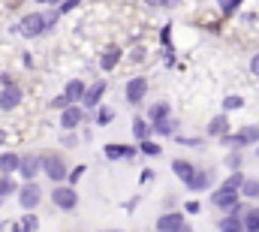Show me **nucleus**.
<instances>
[{"mask_svg": "<svg viewBox=\"0 0 259 232\" xmlns=\"http://www.w3.org/2000/svg\"><path fill=\"white\" fill-rule=\"evenodd\" d=\"M18 190V184L12 181V175H3L0 172V199H6V196H12Z\"/></svg>", "mask_w": 259, "mask_h": 232, "instance_id": "nucleus-26", "label": "nucleus"}, {"mask_svg": "<svg viewBox=\"0 0 259 232\" xmlns=\"http://www.w3.org/2000/svg\"><path fill=\"white\" fill-rule=\"evenodd\" d=\"M18 154H12V151H6V154H0V172L3 175H12V172H18Z\"/></svg>", "mask_w": 259, "mask_h": 232, "instance_id": "nucleus-19", "label": "nucleus"}, {"mask_svg": "<svg viewBox=\"0 0 259 232\" xmlns=\"http://www.w3.org/2000/svg\"><path fill=\"white\" fill-rule=\"evenodd\" d=\"M81 121H84V112L78 109V103H69V106L61 109V127L64 130H75Z\"/></svg>", "mask_w": 259, "mask_h": 232, "instance_id": "nucleus-9", "label": "nucleus"}, {"mask_svg": "<svg viewBox=\"0 0 259 232\" xmlns=\"http://www.w3.org/2000/svg\"><path fill=\"white\" fill-rule=\"evenodd\" d=\"M139 151H142V154H148V157H157V154H160V145H157V142H151V139H142V142H139Z\"/></svg>", "mask_w": 259, "mask_h": 232, "instance_id": "nucleus-30", "label": "nucleus"}, {"mask_svg": "<svg viewBox=\"0 0 259 232\" xmlns=\"http://www.w3.org/2000/svg\"><path fill=\"white\" fill-rule=\"evenodd\" d=\"M172 115V109H169V103H154L151 109H148V121L151 124H157V121H163V118Z\"/></svg>", "mask_w": 259, "mask_h": 232, "instance_id": "nucleus-20", "label": "nucleus"}, {"mask_svg": "<svg viewBox=\"0 0 259 232\" xmlns=\"http://www.w3.org/2000/svg\"><path fill=\"white\" fill-rule=\"evenodd\" d=\"M220 229L223 232H241L244 229V217H241V211H226V217L220 220Z\"/></svg>", "mask_w": 259, "mask_h": 232, "instance_id": "nucleus-16", "label": "nucleus"}, {"mask_svg": "<svg viewBox=\"0 0 259 232\" xmlns=\"http://www.w3.org/2000/svg\"><path fill=\"white\" fill-rule=\"evenodd\" d=\"M184 211H190V214H199V202H187V208Z\"/></svg>", "mask_w": 259, "mask_h": 232, "instance_id": "nucleus-41", "label": "nucleus"}, {"mask_svg": "<svg viewBox=\"0 0 259 232\" xmlns=\"http://www.w3.org/2000/svg\"><path fill=\"white\" fill-rule=\"evenodd\" d=\"M39 172H42V157H33V154H30V157H21V160H18V175H21L24 181H33Z\"/></svg>", "mask_w": 259, "mask_h": 232, "instance_id": "nucleus-8", "label": "nucleus"}, {"mask_svg": "<svg viewBox=\"0 0 259 232\" xmlns=\"http://www.w3.org/2000/svg\"><path fill=\"white\" fill-rule=\"evenodd\" d=\"M160 43H163V49H172V24H166L160 30Z\"/></svg>", "mask_w": 259, "mask_h": 232, "instance_id": "nucleus-34", "label": "nucleus"}, {"mask_svg": "<svg viewBox=\"0 0 259 232\" xmlns=\"http://www.w3.org/2000/svg\"><path fill=\"white\" fill-rule=\"evenodd\" d=\"M226 169H232V172L241 169V154H238V151H232V154L226 157Z\"/></svg>", "mask_w": 259, "mask_h": 232, "instance_id": "nucleus-35", "label": "nucleus"}, {"mask_svg": "<svg viewBox=\"0 0 259 232\" xmlns=\"http://www.w3.org/2000/svg\"><path fill=\"white\" fill-rule=\"evenodd\" d=\"M103 154H106V160H133L136 157V148H130V145H106L103 148Z\"/></svg>", "mask_w": 259, "mask_h": 232, "instance_id": "nucleus-14", "label": "nucleus"}, {"mask_svg": "<svg viewBox=\"0 0 259 232\" xmlns=\"http://www.w3.org/2000/svg\"><path fill=\"white\" fill-rule=\"evenodd\" d=\"M15 30H18L21 36H27V40L42 36V33H46V15H42V12H27V15L15 24Z\"/></svg>", "mask_w": 259, "mask_h": 232, "instance_id": "nucleus-2", "label": "nucleus"}, {"mask_svg": "<svg viewBox=\"0 0 259 232\" xmlns=\"http://www.w3.org/2000/svg\"><path fill=\"white\" fill-rule=\"evenodd\" d=\"M42 172H46V178H52L55 184H61V181H66V163L58 157V154H46L42 157Z\"/></svg>", "mask_w": 259, "mask_h": 232, "instance_id": "nucleus-5", "label": "nucleus"}, {"mask_svg": "<svg viewBox=\"0 0 259 232\" xmlns=\"http://www.w3.org/2000/svg\"><path fill=\"white\" fill-rule=\"evenodd\" d=\"M3 85H12V75H9V72H0V88H3Z\"/></svg>", "mask_w": 259, "mask_h": 232, "instance_id": "nucleus-40", "label": "nucleus"}, {"mask_svg": "<svg viewBox=\"0 0 259 232\" xmlns=\"http://www.w3.org/2000/svg\"><path fill=\"white\" fill-rule=\"evenodd\" d=\"M52 106H55V109H64V106H69V100L61 94V97H55V100H52Z\"/></svg>", "mask_w": 259, "mask_h": 232, "instance_id": "nucleus-38", "label": "nucleus"}, {"mask_svg": "<svg viewBox=\"0 0 259 232\" xmlns=\"http://www.w3.org/2000/svg\"><path fill=\"white\" fill-rule=\"evenodd\" d=\"M151 127H154V133H157V136H172L175 121H172V118H163V121H157V124H151Z\"/></svg>", "mask_w": 259, "mask_h": 232, "instance_id": "nucleus-28", "label": "nucleus"}, {"mask_svg": "<svg viewBox=\"0 0 259 232\" xmlns=\"http://www.w3.org/2000/svg\"><path fill=\"white\" fill-rule=\"evenodd\" d=\"M157 229H163V232H181V229H187V217H184L181 211H166V214L157 220Z\"/></svg>", "mask_w": 259, "mask_h": 232, "instance_id": "nucleus-7", "label": "nucleus"}, {"mask_svg": "<svg viewBox=\"0 0 259 232\" xmlns=\"http://www.w3.org/2000/svg\"><path fill=\"white\" fill-rule=\"evenodd\" d=\"M238 196H241V193H235V190H223V187H220V190L211 196V202H214L217 208H223V211H232L235 205H241Z\"/></svg>", "mask_w": 259, "mask_h": 232, "instance_id": "nucleus-11", "label": "nucleus"}, {"mask_svg": "<svg viewBox=\"0 0 259 232\" xmlns=\"http://www.w3.org/2000/svg\"><path fill=\"white\" fill-rule=\"evenodd\" d=\"M208 184H211V175H208V172H199V169H196V172L190 175V181H187V187H190V190H205Z\"/></svg>", "mask_w": 259, "mask_h": 232, "instance_id": "nucleus-22", "label": "nucleus"}, {"mask_svg": "<svg viewBox=\"0 0 259 232\" xmlns=\"http://www.w3.org/2000/svg\"><path fill=\"white\" fill-rule=\"evenodd\" d=\"M172 172L187 184V181H190V175L196 172V166H193V163H187V160H175V163H172Z\"/></svg>", "mask_w": 259, "mask_h": 232, "instance_id": "nucleus-21", "label": "nucleus"}, {"mask_svg": "<svg viewBox=\"0 0 259 232\" xmlns=\"http://www.w3.org/2000/svg\"><path fill=\"white\" fill-rule=\"evenodd\" d=\"M84 88H88V85H84L81 79H69V82H66V88H64V97L69 100V103H81Z\"/></svg>", "mask_w": 259, "mask_h": 232, "instance_id": "nucleus-15", "label": "nucleus"}, {"mask_svg": "<svg viewBox=\"0 0 259 232\" xmlns=\"http://www.w3.org/2000/svg\"><path fill=\"white\" fill-rule=\"evenodd\" d=\"M241 106H244V100H241V97H235V94L223 100V112H235V109H241Z\"/></svg>", "mask_w": 259, "mask_h": 232, "instance_id": "nucleus-31", "label": "nucleus"}, {"mask_svg": "<svg viewBox=\"0 0 259 232\" xmlns=\"http://www.w3.org/2000/svg\"><path fill=\"white\" fill-rule=\"evenodd\" d=\"M15 196H18V205H21L24 211H33V208L42 202V187H39V184H36V178H33V181H24V184H18Z\"/></svg>", "mask_w": 259, "mask_h": 232, "instance_id": "nucleus-1", "label": "nucleus"}, {"mask_svg": "<svg viewBox=\"0 0 259 232\" xmlns=\"http://www.w3.org/2000/svg\"><path fill=\"white\" fill-rule=\"evenodd\" d=\"M151 133H154V127H151L148 121H142V118H133V139H136V142H142V139H151Z\"/></svg>", "mask_w": 259, "mask_h": 232, "instance_id": "nucleus-18", "label": "nucleus"}, {"mask_svg": "<svg viewBox=\"0 0 259 232\" xmlns=\"http://www.w3.org/2000/svg\"><path fill=\"white\" fill-rule=\"evenodd\" d=\"M220 3V9H223V15H232L238 6H241V0H217Z\"/></svg>", "mask_w": 259, "mask_h": 232, "instance_id": "nucleus-33", "label": "nucleus"}, {"mask_svg": "<svg viewBox=\"0 0 259 232\" xmlns=\"http://www.w3.org/2000/svg\"><path fill=\"white\" fill-rule=\"evenodd\" d=\"M94 121H97L100 127H109V124L115 121V109H109V106H103V103H100V106H97V118H94Z\"/></svg>", "mask_w": 259, "mask_h": 232, "instance_id": "nucleus-24", "label": "nucleus"}, {"mask_svg": "<svg viewBox=\"0 0 259 232\" xmlns=\"http://www.w3.org/2000/svg\"><path fill=\"white\" fill-rule=\"evenodd\" d=\"M21 100H24V91H21L15 82L0 88V109H3V112H12V109H18V106H21Z\"/></svg>", "mask_w": 259, "mask_h": 232, "instance_id": "nucleus-6", "label": "nucleus"}, {"mask_svg": "<svg viewBox=\"0 0 259 232\" xmlns=\"http://www.w3.org/2000/svg\"><path fill=\"white\" fill-rule=\"evenodd\" d=\"M241 181H244V178H241V172L235 169V172L223 181V190H235V193H238V190H241Z\"/></svg>", "mask_w": 259, "mask_h": 232, "instance_id": "nucleus-29", "label": "nucleus"}, {"mask_svg": "<svg viewBox=\"0 0 259 232\" xmlns=\"http://www.w3.org/2000/svg\"><path fill=\"white\" fill-rule=\"evenodd\" d=\"M223 142H226V145H232V148L256 145V142H259V127H241L238 133H226V136H223Z\"/></svg>", "mask_w": 259, "mask_h": 232, "instance_id": "nucleus-4", "label": "nucleus"}, {"mask_svg": "<svg viewBox=\"0 0 259 232\" xmlns=\"http://www.w3.org/2000/svg\"><path fill=\"white\" fill-rule=\"evenodd\" d=\"M103 94H106V82H94L91 88H84L81 106H84V109H97V106L103 103Z\"/></svg>", "mask_w": 259, "mask_h": 232, "instance_id": "nucleus-10", "label": "nucleus"}, {"mask_svg": "<svg viewBox=\"0 0 259 232\" xmlns=\"http://www.w3.org/2000/svg\"><path fill=\"white\" fill-rule=\"evenodd\" d=\"M250 72H253V75H259V55H253V58H250Z\"/></svg>", "mask_w": 259, "mask_h": 232, "instance_id": "nucleus-39", "label": "nucleus"}, {"mask_svg": "<svg viewBox=\"0 0 259 232\" xmlns=\"http://www.w3.org/2000/svg\"><path fill=\"white\" fill-rule=\"evenodd\" d=\"M52 202H55V208H61V211H72L75 205H78V193H75V184H58L55 190H52Z\"/></svg>", "mask_w": 259, "mask_h": 232, "instance_id": "nucleus-3", "label": "nucleus"}, {"mask_svg": "<svg viewBox=\"0 0 259 232\" xmlns=\"http://www.w3.org/2000/svg\"><path fill=\"white\" fill-rule=\"evenodd\" d=\"M36 226H39V217H36V214H33V211H27V214H24V217H21V220H18V223H12V229H36Z\"/></svg>", "mask_w": 259, "mask_h": 232, "instance_id": "nucleus-25", "label": "nucleus"}, {"mask_svg": "<svg viewBox=\"0 0 259 232\" xmlns=\"http://www.w3.org/2000/svg\"><path fill=\"white\" fill-rule=\"evenodd\" d=\"M244 229L259 232V208H247V211H244Z\"/></svg>", "mask_w": 259, "mask_h": 232, "instance_id": "nucleus-27", "label": "nucleus"}, {"mask_svg": "<svg viewBox=\"0 0 259 232\" xmlns=\"http://www.w3.org/2000/svg\"><path fill=\"white\" fill-rule=\"evenodd\" d=\"M3 142H6V133H3V130H0V145H3Z\"/></svg>", "mask_w": 259, "mask_h": 232, "instance_id": "nucleus-43", "label": "nucleus"}, {"mask_svg": "<svg viewBox=\"0 0 259 232\" xmlns=\"http://www.w3.org/2000/svg\"><path fill=\"white\" fill-rule=\"evenodd\" d=\"M81 175H84V166H75L72 172H66V178H69V184H78V181H81Z\"/></svg>", "mask_w": 259, "mask_h": 232, "instance_id": "nucleus-37", "label": "nucleus"}, {"mask_svg": "<svg viewBox=\"0 0 259 232\" xmlns=\"http://www.w3.org/2000/svg\"><path fill=\"white\" fill-rule=\"evenodd\" d=\"M148 94V82L142 79V75H136V79H130L127 82V103H142V97Z\"/></svg>", "mask_w": 259, "mask_h": 232, "instance_id": "nucleus-12", "label": "nucleus"}, {"mask_svg": "<svg viewBox=\"0 0 259 232\" xmlns=\"http://www.w3.org/2000/svg\"><path fill=\"white\" fill-rule=\"evenodd\" d=\"M226 133H229V118H226V115H214V118H211V124H208V136L223 139Z\"/></svg>", "mask_w": 259, "mask_h": 232, "instance_id": "nucleus-17", "label": "nucleus"}, {"mask_svg": "<svg viewBox=\"0 0 259 232\" xmlns=\"http://www.w3.org/2000/svg\"><path fill=\"white\" fill-rule=\"evenodd\" d=\"M39 3H49V6H58L61 0H39Z\"/></svg>", "mask_w": 259, "mask_h": 232, "instance_id": "nucleus-42", "label": "nucleus"}, {"mask_svg": "<svg viewBox=\"0 0 259 232\" xmlns=\"http://www.w3.org/2000/svg\"><path fill=\"white\" fill-rule=\"evenodd\" d=\"M61 142H64V148H75V145H78L75 130H64V139H61Z\"/></svg>", "mask_w": 259, "mask_h": 232, "instance_id": "nucleus-36", "label": "nucleus"}, {"mask_svg": "<svg viewBox=\"0 0 259 232\" xmlns=\"http://www.w3.org/2000/svg\"><path fill=\"white\" fill-rule=\"evenodd\" d=\"M121 58H124L121 46H109V49L103 52V58H100V69H106V72L118 69V63H121Z\"/></svg>", "mask_w": 259, "mask_h": 232, "instance_id": "nucleus-13", "label": "nucleus"}, {"mask_svg": "<svg viewBox=\"0 0 259 232\" xmlns=\"http://www.w3.org/2000/svg\"><path fill=\"white\" fill-rule=\"evenodd\" d=\"M256 154H259V148H256Z\"/></svg>", "mask_w": 259, "mask_h": 232, "instance_id": "nucleus-44", "label": "nucleus"}, {"mask_svg": "<svg viewBox=\"0 0 259 232\" xmlns=\"http://www.w3.org/2000/svg\"><path fill=\"white\" fill-rule=\"evenodd\" d=\"M81 3H84V0H61V3H58V12L66 15V12H72L75 6H81Z\"/></svg>", "mask_w": 259, "mask_h": 232, "instance_id": "nucleus-32", "label": "nucleus"}, {"mask_svg": "<svg viewBox=\"0 0 259 232\" xmlns=\"http://www.w3.org/2000/svg\"><path fill=\"white\" fill-rule=\"evenodd\" d=\"M238 193H241V196H247V199H259V181H256V178H244Z\"/></svg>", "mask_w": 259, "mask_h": 232, "instance_id": "nucleus-23", "label": "nucleus"}]
</instances>
